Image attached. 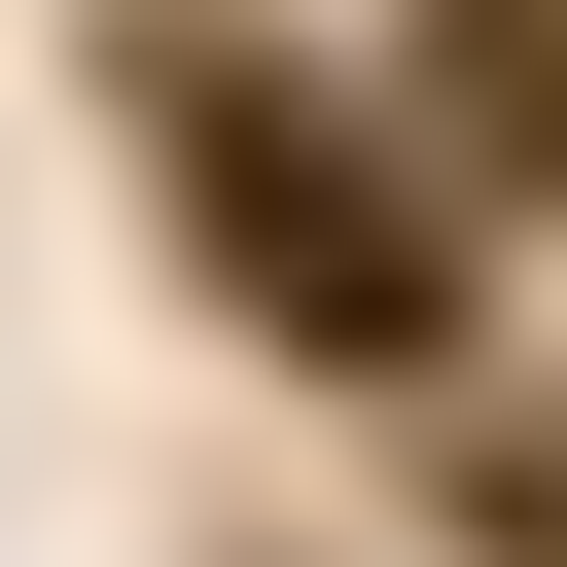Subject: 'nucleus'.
Listing matches in <instances>:
<instances>
[{
  "instance_id": "2",
  "label": "nucleus",
  "mask_w": 567,
  "mask_h": 567,
  "mask_svg": "<svg viewBox=\"0 0 567 567\" xmlns=\"http://www.w3.org/2000/svg\"><path fill=\"white\" fill-rule=\"evenodd\" d=\"M425 142L461 177H567V0H425Z\"/></svg>"
},
{
  "instance_id": "1",
  "label": "nucleus",
  "mask_w": 567,
  "mask_h": 567,
  "mask_svg": "<svg viewBox=\"0 0 567 567\" xmlns=\"http://www.w3.org/2000/svg\"><path fill=\"white\" fill-rule=\"evenodd\" d=\"M177 213H213V284H248L284 354H354V390H390V354L461 319V284H425V213H390V177H354V142L284 106V71H177Z\"/></svg>"
}]
</instances>
